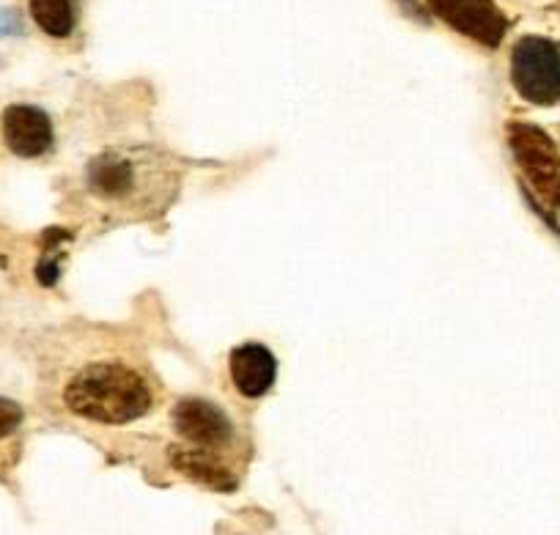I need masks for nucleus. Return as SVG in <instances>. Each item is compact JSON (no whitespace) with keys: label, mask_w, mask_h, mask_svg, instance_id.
Listing matches in <instances>:
<instances>
[{"label":"nucleus","mask_w":560,"mask_h":535,"mask_svg":"<svg viewBox=\"0 0 560 535\" xmlns=\"http://www.w3.org/2000/svg\"><path fill=\"white\" fill-rule=\"evenodd\" d=\"M63 402L78 418L124 426L143 418L158 404L152 380L121 360H96L69 380Z\"/></svg>","instance_id":"obj_1"},{"label":"nucleus","mask_w":560,"mask_h":535,"mask_svg":"<svg viewBox=\"0 0 560 535\" xmlns=\"http://www.w3.org/2000/svg\"><path fill=\"white\" fill-rule=\"evenodd\" d=\"M509 146L514 151V160L520 165L522 176L536 193L538 201L558 212L560 209V154L544 129L533 124H511Z\"/></svg>","instance_id":"obj_2"},{"label":"nucleus","mask_w":560,"mask_h":535,"mask_svg":"<svg viewBox=\"0 0 560 535\" xmlns=\"http://www.w3.org/2000/svg\"><path fill=\"white\" fill-rule=\"evenodd\" d=\"M511 83L533 105L560 102V47L544 36H525L511 53Z\"/></svg>","instance_id":"obj_3"},{"label":"nucleus","mask_w":560,"mask_h":535,"mask_svg":"<svg viewBox=\"0 0 560 535\" xmlns=\"http://www.w3.org/2000/svg\"><path fill=\"white\" fill-rule=\"evenodd\" d=\"M174 429L185 447L209 453V456H220V451L234 442V426H231L229 415L203 398H185L176 404Z\"/></svg>","instance_id":"obj_4"},{"label":"nucleus","mask_w":560,"mask_h":535,"mask_svg":"<svg viewBox=\"0 0 560 535\" xmlns=\"http://www.w3.org/2000/svg\"><path fill=\"white\" fill-rule=\"evenodd\" d=\"M429 9L483 47H498L509 31V20L494 0H429Z\"/></svg>","instance_id":"obj_5"},{"label":"nucleus","mask_w":560,"mask_h":535,"mask_svg":"<svg viewBox=\"0 0 560 535\" xmlns=\"http://www.w3.org/2000/svg\"><path fill=\"white\" fill-rule=\"evenodd\" d=\"M3 135H7L9 149L18 156L34 160L50 151L52 146V124L45 111L31 105H12L3 116Z\"/></svg>","instance_id":"obj_6"},{"label":"nucleus","mask_w":560,"mask_h":535,"mask_svg":"<svg viewBox=\"0 0 560 535\" xmlns=\"http://www.w3.org/2000/svg\"><path fill=\"white\" fill-rule=\"evenodd\" d=\"M231 382L245 398H261L267 396L269 387L275 385V374H278V363H275L272 351L261 344H245L236 346L229 357Z\"/></svg>","instance_id":"obj_7"},{"label":"nucleus","mask_w":560,"mask_h":535,"mask_svg":"<svg viewBox=\"0 0 560 535\" xmlns=\"http://www.w3.org/2000/svg\"><path fill=\"white\" fill-rule=\"evenodd\" d=\"M31 18L47 36L63 39L74 31V3L72 0H31Z\"/></svg>","instance_id":"obj_8"},{"label":"nucleus","mask_w":560,"mask_h":535,"mask_svg":"<svg viewBox=\"0 0 560 535\" xmlns=\"http://www.w3.org/2000/svg\"><path fill=\"white\" fill-rule=\"evenodd\" d=\"M20 423H23V409H20V404L9 402V398H0V440L12 434Z\"/></svg>","instance_id":"obj_9"}]
</instances>
